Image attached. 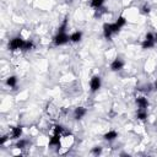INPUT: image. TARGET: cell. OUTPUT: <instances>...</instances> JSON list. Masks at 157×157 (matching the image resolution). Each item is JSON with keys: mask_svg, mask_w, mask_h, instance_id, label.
<instances>
[{"mask_svg": "<svg viewBox=\"0 0 157 157\" xmlns=\"http://www.w3.org/2000/svg\"><path fill=\"white\" fill-rule=\"evenodd\" d=\"M120 29H121V27H120L117 22H113V23H104V25H103V36H104V38L109 39L113 34L118 33Z\"/></svg>", "mask_w": 157, "mask_h": 157, "instance_id": "obj_1", "label": "cell"}, {"mask_svg": "<svg viewBox=\"0 0 157 157\" xmlns=\"http://www.w3.org/2000/svg\"><path fill=\"white\" fill-rule=\"evenodd\" d=\"M26 39L21 38V37H13L10 39L9 42V49L11 52H17V50H23V45H25Z\"/></svg>", "mask_w": 157, "mask_h": 157, "instance_id": "obj_2", "label": "cell"}, {"mask_svg": "<svg viewBox=\"0 0 157 157\" xmlns=\"http://www.w3.org/2000/svg\"><path fill=\"white\" fill-rule=\"evenodd\" d=\"M70 42V34H67L66 32H56V34L54 36V38H53V43H54V45H56V47H60V45H64V44H66V43H69Z\"/></svg>", "mask_w": 157, "mask_h": 157, "instance_id": "obj_3", "label": "cell"}, {"mask_svg": "<svg viewBox=\"0 0 157 157\" xmlns=\"http://www.w3.org/2000/svg\"><path fill=\"white\" fill-rule=\"evenodd\" d=\"M155 45H156V42H155V33H152V32L146 33V36H145V38H144V40H142V43H141V48H142L144 50H146V49H152Z\"/></svg>", "mask_w": 157, "mask_h": 157, "instance_id": "obj_4", "label": "cell"}, {"mask_svg": "<svg viewBox=\"0 0 157 157\" xmlns=\"http://www.w3.org/2000/svg\"><path fill=\"white\" fill-rule=\"evenodd\" d=\"M101 86H102V78H101V76L99 75L92 76L91 80H90V90H91V92L92 93L97 92L101 88Z\"/></svg>", "mask_w": 157, "mask_h": 157, "instance_id": "obj_5", "label": "cell"}, {"mask_svg": "<svg viewBox=\"0 0 157 157\" xmlns=\"http://www.w3.org/2000/svg\"><path fill=\"white\" fill-rule=\"evenodd\" d=\"M124 65H125V63H124V60H123L121 58H115V59L110 63V70L114 71V72L120 71V70L124 67Z\"/></svg>", "mask_w": 157, "mask_h": 157, "instance_id": "obj_6", "label": "cell"}, {"mask_svg": "<svg viewBox=\"0 0 157 157\" xmlns=\"http://www.w3.org/2000/svg\"><path fill=\"white\" fill-rule=\"evenodd\" d=\"M22 132H23L22 126H12L11 130H10L9 136H10V139H12V140H18V139H21Z\"/></svg>", "mask_w": 157, "mask_h": 157, "instance_id": "obj_7", "label": "cell"}, {"mask_svg": "<svg viewBox=\"0 0 157 157\" xmlns=\"http://www.w3.org/2000/svg\"><path fill=\"white\" fill-rule=\"evenodd\" d=\"M86 114H87V109L85 107H76L75 110H74V119L75 120H81Z\"/></svg>", "mask_w": 157, "mask_h": 157, "instance_id": "obj_8", "label": "cell"}, {"mask_svg": "<svg viewBox=\"0 0 157 157\" xmlns=\"http://www.w3.org/2000/svg\"><path fill=\"white\" fill-rule=\"evenodd\" d=\"M135 102H136L137 108H142V109H147V108H148V104H150L147 97H145V96H140V97H137Z\"/></svg>", "mask_w": 157, "mask_h": 157, "instance_id": "obj_9", "label": "cell"}, {"mask_svg": "<svg viewBox=\"0 0 157 157\" xmlns=\"http://www.w3.org/2000/svg\"><path fill=\"white\" fill-rule=\"evenodd\" d=\"M61 134L59 132H54L53 136L49 139V146H59L61 142Z\"/></svg>", "mask_w": 157, "mask_h": 157, "instance_id": "obj_10", "label": "cell"}, {"mask_svg": "<svg viewBox=\"0 0 157 157\" xmlns=\"http://www.w3.org/2000/svg\"><path fill=\"white\" fill-rule=\"evenodd\" d=\"M17 82H18V80H17V77H16L15 75H11V76H9V77L5 80L6 86L10 87V88H15V87L17 86Z\"/></svg>", "mask_w": 157, "mask_h": 157, "instance_id": "obj_11", "label": "cell"}, {"mask_svg": "<svg viewBox=\"0 0 157 157\" xmlns=\"http://www.w3.org/2000/svg\"><path fill=\"white\" fill-rule=\"evenodd\" d=\"M82 39V32L81 31H75L70 34V42L71 43H78Z\"/></svg>", "mask_w": 157, "mask_h": 157, "instance_id": "obj_12", "label": "cell"}, {"mask_svg": "<svg viewBox=\"0 0 157 157\" xmlns=\"http://www.w3.org/2000/svg\"><path fill=\"white\" fill-rule=\"evenodd\" d=\"M117 137H118V132H117L115 130H109V131H107V132L103 135V139H104L105 141H114Z\"/></svg>", "mask_w": 157, "mask_h": 157, "instance_id": "obj_13", "label": "cell"}, {"mask_svg": "<svg viewBox=\"0 0 157 157\" xmlns=\"http://www.w3.org/2000/svg\"><path fill=\"white\" fill-rule=\"evenodd\" d=\"M136 118L141 121L146 120L147 119V109H142V108H139L137 112H136Z\"/></svg>", "mask_w": 157, "mask_h": 157, "instance_id": "obj_14", "label": "cell"}, {"mask_svg": "<svg viewBox=\"0 0 157 157\" xmlns=\"http://www.w3.org/2000/svg\"><path fill=\"white\" fill-rule=\"evenodd\" d=\"M104 4V0H91V6L93 9H101Z\"/></svg>", "mask_w": 157, "mask_h": 157, "instance_id": "obj_15", "label": "cell"}, {"mask_svg": "<svg viewBox=\"0 0 157 157\" xmlns=\"http://www.w3.org/2000/svg\"><path fill=\"white\" fill-rule=\"evenodd\" d=\"M33 47H34L33 42H32L31 39H26V42H25V45H23V52H28V50L33 49Z\"/></svg>", "mask_w": 157, "mask_h": 157, "instance_id": "obj_16", "label": "cell"}, {"mask_svg": "<svg viewBox=\"0 0 157 157\" xmlns=\"http://www.w3.org/2000/svg\"><path fill=\"white\" fill-rule=\"evenodd\" d=\"M27 144H28V141H27V140H25V139H18L15 146H16L17 148H25Z\"/></svg>", "mask_w": 157, "mask_h": 157, "instance_id": "obj_17", "label": "cell"}, {"mask_svg": "<svg viewBox=\"0 0 157 157\" xmlns=\"http://www.w3.org/2000/svg\"><path fill=\"white\" fill-rule=\"evenodd\" d=\"M66 29H67V18H64L61 25L58 27V31L59 32H66Z\"/></svg>", "mask_w": 157, "mask_h": 157, "instance_id": "obj_18", "label": "cell"}, {"mask_svg": "<svg viewBox=\"0 0 157 157\" xmlns=\"http://www.w3.org/2000/svg\"><path fill=\"white\" fill-rule=\"evenodd\" d=\"M115 22H117V23H118V25H119V26H120V27L123 28V27H124V26L126 25L128 20H126V18H125L124 16H119V17L117 18V21H115Z\"/></svg>", "mask_w": 157, "mask_h": 157, "instance_id": "obj_19", "label": "cell"}, {"mask_svg": "<svg viewBox=\"0 0 157 157\" xmlns=\"http://www.w3.org/2000/svg\"><path fill=\"white\" fill-rule=\"evenodd\" d=\"M91 152H92L94 156H98V155L102 153V147H101V146H96V147H93V148L91 150Z\"/></svg>", "mask_w": 157, "mask_h": 157, "instance_id": "obj_20", "label": "cell"}, {"mask_svg": "<svg viewBox=\"0 0 157 157\" xmlns=\"http://www.w3.org/2000/svg\"><path fill=\"white\" fill-rule=\"evenodd\" d=\"M150 11H151V7H150L148 5H144V6L141 7V12H142V13H145V15L150 13Z\"/></svg>", "mask_w": 157, "mask_h": 157, "instance_id": "obj_21", "label": "cell"}, {"mask_svg": "<svg viewBox=\"0 0 157 157\" xmlns=\"http://www.w3.org/2000/svg\"><path fill=\"white\" fill-rule=\"evenodd\" d=\"M7 139H10V136H9V135H5V136H2V139L0 140V144H1V145H4V144L6 142V140H7Z\"/></svg>", "mask_w": 157, "mask_h": 157, "instance_id": "obj_22", "label": "cell"}, {"mask_svg": "<svg viewBox=\"0 0 157 157\" xmlns=\"http://www.w3.org/2000/svg\"><path fill=\"white\" fill-rule=\"evenodd\" d=\"M153 88L157 91V80H156V81H155V83H153Z\"/></svg>", "mask_w": 157, "mask_h": 157, "instance_id": "obj_23", "label": "cell"}, {"mask_svg": "<svg viewBox=\"0 0 157 157\" xmlns=\"http://www.w3.org/2000/svg\"><path fill=\"white\" fill-rule=\"evenodd\" d=\"M155 42H156V44H157V32L155 33Z\"/></svg>", "mask_w": 157, "mask_h": 157, "instance_id": "obj_24", "label": "cell"}]
</instances>
